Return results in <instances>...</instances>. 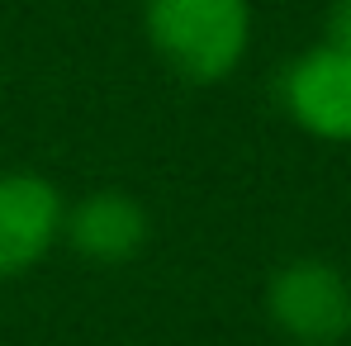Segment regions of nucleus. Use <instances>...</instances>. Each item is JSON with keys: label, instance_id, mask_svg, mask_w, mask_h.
<instances>
[{"label": "nucleus", "instance_id": "f257e3e1", "mask_svg": "<svg viewBox=\"0 0 351 346\" xmlns=\"http://www.w3.org/2000/svg\"><path fill=\"white\" fill-rule=\"evenodd\" d=\"M252 0H143V38L185 86H223L252 53Z\"/></svg>", "mask_w": 351, "mask_h": 346}, {"label": "nucleus", "instance_id": "f03ea898", "mask_svg": "<svg viewBox=\"0 0 351 346\" xmlns=\"http://www.w3.org/2000/svg\"><path fill=\"white\" fill-rule=\"evenodd\" d=\"M266 323L290 346H342L351 337V280L328 256H290L266 280Z\"/></svg>", "mask_w": 351, "mask_h": 346}, {"label": "nucleus", "instance_id": "7ed1b4c3", "mask_svg": "<svg viewBox=\"0 0 351 346\" xmlns=\"http://www.w3.org/2000/svg\"><path fill=\"white\" fill-rule=\"evenodd\" d=\"M276 95L299 133L318 143H351V53L332 43L294 53L276 76Z\"/></svg>", "mask_w": 351, "mask_h": 346}, {"label": "nucleus", "instance_id": "20e7f679", "mask_svg": "<svg viewBox=\"0 0 351 346\" xmlns=\"http://www.w3.org/2000/svg\"><path fill=\"white\" fill-rule=\"evenodd\" d=\"M66 195L43 171H0V285L38 271L62 247Z\"/></svg>", "mask_w": 351, "mask_h": 346}, {"label": "nucleus", "instance_id": "39448f33", "mask_svg": "<svg viewBox=\"0 0 351 346\" xmlns=\"http://www.w3.org/2000/svg\"><path fill=\"white\" fill-rule=\"evenodd\" d=\"M152 242V214L138 195L100 185L81 199H66L62 214V247H71L90 266H128L147 251Z\"/></svg>", "mask_w": 351, "mask_h": 346}, {"label": "nucleus", "instance_id": "423d86ee", "mask_svg": "<svg viewBox=\"0 0 351 346\" xmlns=\"http://www.w3.org/2000/svg\"><path fill=\"white\" fill-rule=\"evenodd\" d=\"M323 43L351 53V0H328V14H323Z\"/></svg>", "mask_w": 351, "mask_h": 346}]
</instances>
